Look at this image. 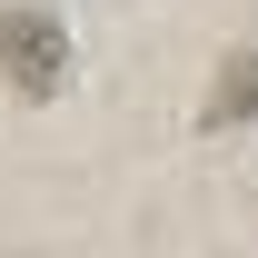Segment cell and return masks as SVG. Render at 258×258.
Returning a JSON list of instances; mask_svg holds the SVG:
<instances>
[{
    "label": "cell",
    "instance_id": "obj_1",
    "mask_svg": "<svg viewBox=\"0 0 258 258\" xmlns=\"http://www.w3.org/2000/svg\"><path fill=\"white\" fill-rule=\"evenodd\" d=\"M0 80L20 99H50L70 80V30L50 10H0Z\"/></svg>",
    "mask_w": 258,
    "mask_h": 258
},
{
    "label": "cell",
    "instance_id": "obj_2",
    "mask_svg": "<svg viewBox=\"0 0 258 258\" xmlns=\"http://www.w3.org/2000/svg\"><path fill=\"white\" fill-rule=\"evenodd\" d=\"M258 119V40H238L219 60V80H209V109H199V129H248Z\"/></svg>",
    "mask_w": 258,
    "mask_h": 258
}]
</instances>
